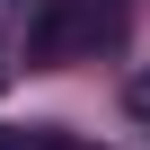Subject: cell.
Masks as SVG:
<instances>
[{
  "instance_id": "1",
  "label": "cell",
  "mask_w": 150,
  "mask_h": 150,
  "mask_svg": "<svg viewBox=\"0 0 150 150\" xmlns=\"http://www.w3.org/2000/svg\"><path fill=\"white\" fill-rule=\"evenodd\" d=\"M88 27H97V18H88V0H35V18H27V62H35V71L62 62Z\"/></svg>"
},
{
  "instance_id": "2",
  "label": "cell",
  "mask_w": 150,
  "mask_h": 150,
  "mask_svg": "<svg viewBox=\"0 0 150 150\" xmlns=\"http://www.w3.org/2000/svg\"><path fill=\"white\" fill-rule=\"evenodd\" d=\"M27 150H97V141H80V132H62V124H44V132H27Z\"/></svg>"
},
{
  "instance_id": "3",
  "label": "cell",
  "mask_w": 150,
  "mask_h": 150,
  "mask_svg": "<svg viewBox=\"0 0 150 150\" xmlns=\"http://www.w3.org/2000/svg\"><path fill=\"white\" fill-rule=\"evenodd\" d=\"M0 150H27V132H0Z\"/></svg>"
},
{
  "instance_id": "4",
  "label": "cell",
  "mask_w": 150,
  "mask_h": 150,
  "mask_svg": "<svg viewBox=\"0 0 150 150\" xmlns=\"http://www.w3.org/2000/svg\"><path fill=\"white\" fill-rule=\"evenodd\" d=\"M0 88H9V53H0Z\"/></svg>"
}]
</instances>
